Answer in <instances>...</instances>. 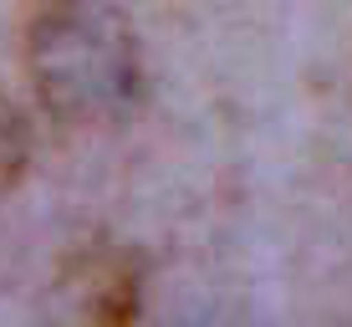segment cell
I'll list each match as a JSON object with an SVG mask.
<instances>
[{"label": "cell", "instance_id": "cell-1", "mask_svg": "<svg viewBox=\"0 0 352 327\" xmlns=\"http://www.w3.org/2000/svg\"><path fill=\"white\" fill-rule=\"evenodd\" d=\"M26 67L46 113L92 128L138 103V36L113 0H41L26 31Z\"/></svg>", "mask_w": 352, "mask_h": 327}, {"label": "cell", "instance_id": "cell-2", "mask_svg": "<svg viewBox=\"0 0 352 327\" xmlns=\"http://www.w3.org/2000/svg\"><path fill=\"white\" fill-rule=\"evenodd\" d=\"M138 297H143V276L128 256H107V261L92 266V276H87L92 327H128L138 317Z\"/></svg>", "mask_w": 352, "mask_h": 327}, {"label": "cell", "instance_id": "cell-3", "mask_svg": "<svg viewBox=\"0 0 352 327\" xmlns=\"http://www.w3.org/2000/svg\"><path fill=\"white\" fill-rule=\"evenodd\" d=\"M16 169H21V133H16V118H10V107L0 103V184H6Z\"/></svg>", "mask_w": 352, "mask_h": 327}]
</instances>
